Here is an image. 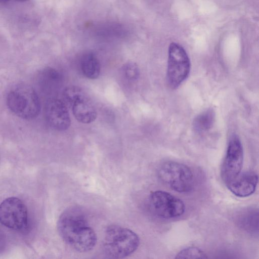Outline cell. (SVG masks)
Returning <instances> with one entry per match:
<instances>
[{
    "instance_id": "cell-1",
    "label": "cell",
    "mask_w": 259,
    "mask_h": 259,
    "mask_svg": "<svg viewBox=\"0 0 259 259\" xmlns=\"http://www.w3.org/2000/svg\"><path fill=\"white\" fill-rule=\"evenodd\" d=\"M57 229L63 241L78 252L90 251L97 243L96 234L85 212L79 207H70L64 210L58 219Z\"/></svg>"
},
{
    "instance_id": "cell-2",
    "label": "cell",
    "mask_w": 259,
    "mask_h": 259,
    "mask_svg": "<svg viewBox=\"0 0 259 259\" xmlns=\"http://www.w3.org/2000/svg\"><path fill=\"white\" fill-rule=\"evenodd\" d=\"M139 244V237L134 231L112 225L108 226L105 231L102 247L107 257L122 258L134 253Z\"/></svg>"
},
{
    "instance_id": "cell-3",
    "label": "cell",
    "mask_w": 259,
    "mask_h": 259,
    "mask_svg": "<svg viewBox=\"0 0 259 259\" xmlns=\"http://www.w3.org/2000/svg\"><path fill=\"white\" fill-rule=\"evenodd\" d=\"M6 101L10 110L22 119L35 118L40 112V103L37 93L26 84L13 87L7 96Z\"/></svg>"
},
{
    "instance_id": "cell-4",
    "label": "cell",
    "mask_w": 259,
    "mask_h": 259,
    "mask_svg": "<svg viewBox=\"0 0 259 259\" xmlns=\"http://www.w3.org/2000/svg\"><path fill=\"white\" fill-rule=\"evenodd\" d=\"M160 180L173 190L179 193H187L194 186V176L186 165L172 161H166L158 169Z\"/></svg>"
},
{
    "instance_id": "cell-5",
    "label": "cell",
    "mask_w": 259,
    "mask_h": 259,
    "mask_svg": "<svg viewBox=\"0 0 259 259\" xmlns=\"http://www.w3.org/2000/svg\"><path fill=\"white\" fill-rule=\"evenodd\" d=\"M191 67L189 56L184 48L176 42L168 47L167 80L170 88L179 87L188 77Z\"/></svg>"
},
{
    "instance_id": "cell-6",
    "label": "cell",
    "mask_w": 259,
    "mask_h": 259,
    "mask_svg": "<svg viewBox=\"0 0 259 259\" xmlns=\"http://www.w3.org/2000/svg\"><path fill=\"white\" fill-rule=\"evenodd\" d=\"M148 209L160 219H172L183 214L185 205L182 200L170 193L161 190L150 193L147 201Z\"/></svg>"
},
{
    "instance_id": "cell-7",
    "label": "cell",
    "mask_w": 259,
    "mask_h": 259,
    "mask_svg": "<svg viewBox=\"0 0 259 259\" xmlns=\"http://www.w3.org/2000/svg\"><path fill=\"white\" fill-rule=\"evenodd\" d=\"M0 223L10 229L24 231L28 227L26 206L20 199L10 197L0 204Z\"/></svg>"
},
{
    "instance_id": "cell-8",
    "label": "cell",
    "mask_w": 259,
    "mask_h": 259,
    "mask_svg": "<svg viewBox=\"0 0 259 259\" xmlns=\"http://www.w3.org/2000/svg\"><path fill=\"white\" fill-rule=\"evenodd\" d=\"M243 162L242 145L238 136L234 134L229 141L221 170V177L226 184L241 172Z\"/></svg>"
},
{
    "instance_id": "cell-9",
    "label": "cell",
    "mask_w": 259,
    "mask_h": 259,
    "mask_svg": "<svg viewBox=\"0 0 259 259\" xmlns=\"http://www.w3.org/2000/svg\"><path fill=\"white\" fill-rule=\"evenodd\" d=\"M64 100L72 107L73 115L79 122L90 123L96 119L97 116L96 108L80 88L75 87L68 90Z\"/></svg>"
},
{
    "instance_id": "cell-10",
    "label": "cell",
    "mask_w": 259,
    "mask_h": 259,
    "mask_svg": "<svg viewBox=\"0 0 259 259\" xmlns=\"http://www.w3.org/2000/svg\"><path fill=\"white\" fill-rule=\"evenodd\" d=\"M45 115L49 124L58 131H65L71 123L70 115L65 102L60 99H49L46 105Z\"/></svg>"
},
{
    "instance_id": "cell-11",
    "label": "cell",
    "mask_w": 259,
    "mask_h": 259,
    "mask_svg": "<svg viewBox=\"0 0 259 259\" xmlns=\"http://www.w3.org/2000/svg\"><path fill=\"white\" fill-rule=\"evenodd\" d=\"M258 176L253 171L240 172L236 177L226 185L235 196L246 197L251 195L256 190Z\"/></svg>"
},
{
    "instance_id": "cell-12",
    "label": "cell",
    "mask_w": 259,
    "mask_h": 259,
    "mask_svg": "<svg viewBox=\"0 0 259 259\" xmlns=\"http://www.w3.org/2000/svg\"><path fill=\"white\" fill-rule=\"evenodd\" d=\"M80 66L83 75L90 79H96L100 75V65L96 56L91 53L82 55Z\"/></svg>"
},
{
    "instance_id": "cell-13",
    "label": "cell",
    "mask_w": 259,
    "mask_h": 259,
    "mask_svg": "<svg viewBox=\"0 0 259 259\" xmlns=\"http://www.w3.org/2000/svg\"><path fill=\"white\" fill-rule=\"evenodd\" d=\"M215 120V113L213 109H208L197 115L193 120L192 126L194 131L199 134L210 130Z\"/></svg>"
},
{
    "instance_id": "cell-14",
    "label": "cell",
    "mask_w": 259,
    "mask_h": 259,
    "mask_svg": "<svg viewBox=\"0 0 259 259\" xmlns=\"http://www.w3.org/2000/svg\"><path fill=\"white\" fill-rule=\"evenodd\" d=\"M176 258H206V253L196 247H189L181 250L175 257Z\"/></svg>"
},
{
    "instance_id": "cell-15",
    "label": "cell",
    "mask_w": 259,
    "mask_h": 259,
    "mask_svg": "<svg viewBox=\"0 0 259 259\" xmlns=\"http://www.w3.org/2000/svg\"><path fill=\"white\" fill-rule=\"evenodd\" d=\"M123 74L130 80H136L140 76V69L135 63L130 62L125 64L123 67Z\"/></svg>"
},
{
    "instance_id": "cell-16",
    "label": "cell",
    "mask_w": 259,
    "mask_h": 259,
    "mask_svg": "<svg viewBox=\"0 0 259 259\" xmlns=\"http://www.w3.org/2000/svg\"><path fill=\"white\" fill-rule=\"evenodd\" d=\"M258 218V213H255V212H253L252 214L251 212H249L248 215L247 213H245V215L244 218L243 219L244 222L243 221V226L247 229H249L251 230L252 227V228L255 229V219Z\"/></svg>"
},
{
    "instance_id": "cell-17",
    "label": "cell",
    "mask_w": 259,
    "mask_h": 259,
    "mask_svg": "<svg viewBox=\"0 0 259 259\" xmlns=\"http://www.w3.org/2000/svg\"><path fill=\"white\" fill-rule=\"evenodd\" d=\"M28 0H0L1 4L7 3L11 1H17V2H25Z\"/></svg>"
}]
</instances>
